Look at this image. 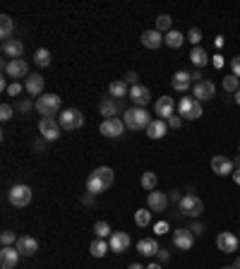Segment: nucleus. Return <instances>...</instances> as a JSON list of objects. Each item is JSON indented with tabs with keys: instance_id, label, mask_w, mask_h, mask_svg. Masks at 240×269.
Masks as SVG:
<instances>
[{
	"instance_id": "56",
	"label": "nucleus",
	"mask_w": 240,
	"mask_h": 269,
	"mask_svg": "<svg viewBox=\"0 0 240 269\" xmlns=\"http://www.w3.org/2000/svg\"><path fill=\"white\" fill-rule=\"evenodd\" d=\"M233 166H235V168H240V154H238L235 159H233Z\"/></svg>"
},
{
	"instance_id": "7",
	"label": "nucleus",
	"mask_w": 240,
	"mask_h": 269,
	"mask_svg": "<svg viewBox=\"0 0 240 269\" xmlns=\"http://www.w3.org/2000/svg\"><path fill=\"white\" fill-rule=\"evenodd\" d=\"M204 212V202L197 195H185L180 200V214L185 216H199Z\"/></svg>"
},
{
	"instance_id": "9",
	"label": "nucleus",
	"mask_w": 240,
	"mask_h": 269,
	"mask_svg": "<svg viewBox=\"0 0 240 269\" xmlns=\"http://www.w3.org/2000/svg\"><path fill=\"white\" fill-rule=\"evenodd\" d=\"M99 132H101L103 137H120L125 132V123H123V118H108V121L101 123Z\"/></svg>"
},
{
	"instance_id": "32",
	"label": "nucleus",
	"mask_w": 240,
	"mask_h": 269,
	"mask_svg": "<svg viewBox=\"0 0 240 269\" xmlns=\"http://www.w3.org/2000/svg\"><path fill=\"white\" fill-rule=\"evenodd\" d=\"M190 60H192L197 67H204L209 63V56H207V51H204L202 46H194L192 51H190Z\"/></svg>"
},
{
	"instance_id": "40",
	"label": "nucleus",
	"mask_w": 240,
	"mask_h": 269,
	"mask_svg": "<svg viewBox=\"0 0 240 269\" xmlns=\"http://www.w3.org/2000/svg\"><path fill=\"white\" fill-rule=\"evenodd\" d=\"M17 241H19V238L15 236V231H10V228L0 233V243H3V248H5V245H17Z\"/></svg>"
},
{
	"instance_id": "38",
	"label": "nucleus",
	"mask_w": 240,
	"mask_h": 269,
	"mask_svg": "<svg viewBox=\"0 0 240 269\" xmlns=\"http://www.w3.org/2000/svg\"><path fill=\"white\" fill-rule=\"evenodd\" d=\"M94 236H96V238H103V241H106V238H111V236H113L111 226H108L106 221H96V223H94Z\"/></svg>"
},
{
	"instance_id": "16",
	"label": "nucleus",
	"mask_w": 240,
	"mask_h": 269,
	"mask_svg": "<svg viewBox=\"0 0 240 269\" xmlns=\"http://www.w3.org/2000/svg\"><path fill=\"white\" fill-rule=\"evenodd\" d=\"M147 207L151 209V212H166L168 195H166V193H156V190H151V193H147Z\"/></svg>"
},
{
	"instance_id": "23",
	"label": "nucleus",
	"mask_w": 240,
	"mask_h": 269,
	"mask_svg": "<svg viewBox=\"0 0 240 269\" xmlns=\"http://www.w3.org/2000/svg\"><path fill=\"white\" fill-rule=\"evenodd\" d=\"M142 44L147 48H151V51H156L158 46H164V34L156 31V29H147V31L142 34Z\"/></svg>"
},
{
	"instance_id": "10",
	"label": "nucleus",
	"mask_w": 240,
	"mask_h": 269,
	"mask_svg": "<svg viewBox=\"0 0 240 269\" xmlns=\"http://www.w3.org/2000/svg\"><path fill=\"white\" fill-rule=\"evenodd\" d=\"M212 171L216 173V176H233V171H235L233 159L223 157V154H216V157L212 159Z\"/></svg>"
},
{
	"instance_id": "4",
	"label": "nucleus",
	"mask_w": 240,
	"mask_h": 269,
	"mask_svg": "<svg viewBox=\"0 0 240 269\" xmlns=\"http://www.w3.org/2000/svg\"><path fill=\"white\" fill-rule=\"evenodd\" d=\"M58 123H60L63 130H79L84 125V116L79 108H65V111H60V116H58Z\"/></svg>"
},
{
	"instance_id": "21",
	"label": "nucleus",
	"mask_w": 240,
	"mask_h": 269,
	"mask_svg": "<svg viewBox=\"0 0 240 269\" xmlns=\"http://www.w3.org/2000/svg\"><path fill=\"white\" fill-rule=\"evenodd\" d=\"M190 84H192V74L185 72V70H180V72H176L171 77V87H173L176 92H187Z\"/></svg>"
},
{
	"instance_id": "24",
	"label": "nucleus",
	"mask_w": 240,
	"mask_h": 269,
	"mask_svg": "<svg viewBox=\"0 0 240 269\" xmlns=\"http://www.w3.org/2000/svg\"><path fill=\"white\" fill-rule=\"evenodd\" d=\"M144 132H147V137H149V139H161V137H164V135L168 132V123H166V121H161V118H156V121L149 123V128H147Z\"/></svg>"
},
{
	"instance_id": "31",
	"label": "nucleus",
	"mask_w": 240,
	"mask_h": 269,
	"mask_svg": "<svg viewBox=\"0 0 240 269\" xmlns=\"http://www.w3.org/2000/svg\"><path fill=\"white\" fill-rule=\"evenodd\" d=\"M111 250V245L103 241V238H94L92 245H89V252H92V257H103L106 252Z\"/></svg>"
},
{
	"instance_id": "6",
	"label": "nucleus",
	"mask_w": 240,
	"mask_h": 269,
	"mask_svg": "<svg viewBox=\"0 0 240 269\" xmlns=\"http://www.w3.org/2000/svg\"><path fill=\"white\" fill-rule=\"evenodd\" d=\"M60 123H58V118H41L38 121V132H41V137L48 139V142H56L58 137H60Z\"/></svg>"
},
{
	"instance_id": "60",
	"label": "nucleus",
	"mask_w": 240,
	"mask_h": 269,
	"mask_svg": "<svg viewBox=\"0 0 240 269\" xmlns=\"http://www.w3.org/2000/svg\"><path fill=\"white\" fill-rule=\"evenodd\" d=\"M238 149H240V147H238Z\"/></svg>"
},
{
	"instance_id": "36",
	"label": "nucleus",
	"mask_w": 240,
	"mask_h": 269,
	"mask_svg": "<svg viewBox=\"0 0 240 269\" xmlns=\"http://www.w3.org/2000/svg\"><path fill=\"white\" fill-rule=\"evenodd\" d=\"M94 173L101 178V180H103V183H106L108 187H111V185H113V180H115V173H113V168H108V166H99L96 171H94Z\"/></svg>"
},
{
	"instance_id": "39",
	"label": "nucleus",
	"mask_w": 240,
	"mask_h": 269,
	"mask_svg": "<svg viewBox=\"0 0 240 269\" xmlns=\"http://www.w3.org/2000/svg\"><path fill=\"white\" fill-rule=\"evenodd\" d=\"M223 89H226V92H231V94H235L240 89V80L235 77V74H226V77H223Z\"/></svg>"
},
{
	"instance_id": "45",
	"label": "nucleus",
	"mask_w": 240,
	"mask_h": 269,
	"mask_svg": "<svg viewBox=\"0 0 240 269\" xmlns=\"http://www.w3.org/2000/svg\"><path fill=\"white\" fill-rule=\"evenodd\" d=\"M22 89H24V87H22L19 82H10V87H8V96H17V94L22 92Z\"/></svg>"
},
{
	"instance_id": "50",
	"label": "nucleus",
	"mask_w": 240,
	"mask_h": 269,
	"mask_svg": "<svg viewBox=\"0 0 240 269\" xmlns=\"http://www.w3.org/2000/svg\"><path fill=\"white\" fill-rule=\"evenodd\" d=\"M190 231H192L194 236H199V233L204 231V226H202V223H192V226H190Z\"/></svg>"
},
{
	"instance_id": "53",
	"label": "nucleus",
	"mask_w": 240,
	"mask_h": 269,
	"mask_svg": "<svg viewBox=\"0 0 240 269\" xmlns=\"http://www.w3.org/2000/svg\"><path fill=\"white\" fill-rule=\"evenodd\" d=\"M233 180L240 185V168H235V171H233Z\"/></svg>"
},
{
	"instance_id": "37",
	"label": "nucleus",
	"mask_w": 240,
	"mask_h": 269,
	"mask_svg": "<svg viewBox=\"0 0 240 269\" xmlns=\"http://www.w3.org/2000/svg\"><path fill=\"white\" fill-rule=\"evenodd\" d=\"M171 24H173V17L171 15H158L156 17V31H161V34H168L171 31Z\"/></svg>"
},
{
	"instance_id": "30",
	"label": "nucleus",
	"mask_w": 240,
	"mask_h": 269,
	"mask_svg": "<svg viewBox=\"0 0 240 269\" xmlns=\"http://www.w3.org/2000/svg\"><path fill=\"white\" fill-rule=\"evenodd\" d=\"M99 111H101L103 121H108V118H118V103L111 101V99H103L101 106H99Z\"/></svg>"
},
{
	"instance_id": "13",
	"label": "nucleus",
	"mask_w": 240,
	"mask_h": 269,
	"mask_svg": "<svg viewBox=\"0 0 240 269\" xmlns=\"http://www.w3.org/2000/svg\"><path fill=\"white\" fill-rule=\"evenodd\" d=\"M151 99V94H149V87L144 84H135V87H130V101L135 103L137 108H144Z\"/></svg>"
},
{
	"instance_id": "43",
	"label": "nucleus",
	"mask_w": 240,
	"mask_h": 269,
	"mask_svg": "<svg viewBox=\"0 0 240 269\" xmlns=\"http://www.w3.org/2000/svg\"><path fill=\"white\" fill-rule=\"evenodd\" d=\"M137 80H139V74L135 72V70H130V72H125V77H123V82L128 84V87H135V84H139Z\"/></svg>"
},
{
	"instance_id": "18",
	"label": "nucleus",
	"mask_w": 240,
	"mask_h": 269,
	"mask_svg": "<svg viewBox=\"0 0 240 269\" xmlns=\"http://www.w3.org/2000/svg\"><path fill=\"white\" fill-rule=\"evenodd\" d=\"M15 248L19 250L22 257H31V255H36L38 243H36V238H31V236H19V241H17Z\"/></svg>"
},
{
	"instance_id": "15",
	"label": "nucleus",
	"mask_w": 240,
	"mask_h": 269,
	"mask_svg": "<svg viewBox=\"0 0 240 269\" xmlns=\"http://www.w3.org/2000/svg\"><path fill=\"white\" fill-rule=\"evenodd\" d=\"M19 250L17 248H12V245H5L3 250H0V267L3 269H15L19 262Z\"/></svg>"
},
{
	"instance_id": "3",
	"label": "nucleus",
	"mask_w": 240,
	"mask_h": 269,
	"mask_svg": "<svg viewBox=\"0 0 240 269\" xmlns=\"http://www.w3.org/2000/svg\"><path fill=\"white\" fill-rule=\"evenodd\" d=\"M178 111L183 116V121H197L202 116V101H197L194 96H183L178 101Z\"/></svg>"
},
{
	"instance_id": "58",
	"label": "nucleus",
	"mask_w": 240,
	"mask_h": 269,
	"mask_svg": "<svg viewBox=\"0 0 240 269\" xmlns=\"http://www.w3.org/2000/svg\"><path fill=\"white\" fill-rule=\"evenodd\" d=\"M233 267H235V269H240V257H235V262H233Z\"/></svg>"
},
{
	"instance_id": "48",
	"label": "nucleus",
	"mask_w": 240,
	"mask_h": 269,
	"mask_svg": "<svg viewBox=\"0 0 240 269\" xmlns=\"http://www.w3.org/2000/svg\"><path fill=\"white\" fill-rule=\"evenodd\" d=\"M156 257H158V262H168V260H171V252H168V250H158Z\"/></svg>"
},
{
	"instance_id": "11",
	"label": "nucleus",
	"mask_w": 240,
	"mask_h": 269,
	"mask_svg": "<svg viewBox=\"0 0 240 269\" xmlns=\"http://www.w3.org/2000/svg\"><path fill=\"white\" fill-rule=\"evenodd\" d=\"M214 94H216V87H214V82H209V80L194 82L192 96L197 99V101H209V99H214Z\"/></svg>"
},
{
	"instance_id": "41",
	"label": "nucleus",
	"mask_w": 240,
	"mask_h": 269,
	"mask_svg": "<svg viewBox=\"0 0 240 269\" xmlns=\"http://www.w3.org/2000/svg\"><path fill=\"white\" fill-rule=\"evenodd\" d=\"M187 41H190L192 46H199V41H202V31H199L197 27L190 29V31H187Z\"/></svg>"
},
{
	"instance_id": "20",
	"label": "nucleus",
	"mask_w": 240,
	"mask_h": 269,
	"mask_svg": "<svg viewBox=\"0 0 240 269\" xmlns=\"http://www.w3.org/2000/svg\"><path fill=\"white\" fill-rule=\"evenodd\" d=\"M173 108H176V101H173L171 96H161L156 101V106H154V111H156V116L161 121H168V118L173 116Z\"/></svg>"
},
{
	"instance_id": "19",
	"label": "nucleus",
	"mask_w": 240,
	"mask_h": 269,
	"mask_svg": "<svg viewBox=\"0 0 240 269\" xmlns=\"http://www.w3.org/2000/svg\"><path fill=\"white\" fill-rule=\"evenodd\" d=\"M44 87H46V82H44V74H29L27 80H24V89H27V94H31V96H41V92H44Z\"/></svg>"
},
{
	"instance_id": "1",
	"label": "nucleus",
	"mask_w": 240,
	"mask_h": 269,
	"mask_svg": "<svg viewBox=\"0 0 240 269\" xmlns=\"http://www.w3.org/2000/svg\"><path fill=\"white\" fill-rule=\"evenodd\" d=\"M34 108H36V113H41V118H56V116H60L63 99L58 94H41L34 101Z\"/></svg>"
},
{
	"instance_id": "49",
	"label": "nucleus",
	"mask_w": 240,
	"mask_h": 269,
	"mask_svg": "<svg viewBox=\"0 0 240 269\" xmlns=\"http://www.w3.org/2000/svg\"><path fill=\"white\" fill-rule=\"evenodd\" d=\"M29 108H31V101H22V103L17 106V111H19V113H27Z\"/></svg>"
},
{
	"instance_id": "42",
	"label": "nucleus",
	"mask_w": 240,
	"mask_h": 269,
	"mask_svg": "<svg viewBox=\"0 0 240 269\" xmlns=\"http://www.w3.org/2000/svg\"><path fill=\"white\" fill-rule=\"evenodd\" d=\"M12 116H15V108H12L10 103H3V106H0V121L5 123V121H10Z\"/></svg>"
},
{
	"instance_id": "33",
	"label": "nucleus",
	"mask_w": 240,
	"mask_h": 269,
	"mask_svg": "<svg viewBox=\"0 0 240 269\" xmlns=\"http://www.w3.org/2000/svg\"><path fill=\"white\" fill-rule=\"evenodd\" d=\"M139 183H142V187H144L147 193H151V190H156L158 178H156V173H154V171H144V173H142V180H139Z\"/></svg>"
},
{
	"instance_id": "2",
	"label": "nucleus",
	"mask_w": 240,
	"mask_h": 269,
	"mask_svg": "<svg viewBox=\"0 0 240 269\" xmlns=\"http://www.w3.org/2000/svg\"><path fill=\"white\" fill-rule=\"evenodd\" d=\"M123 123H125V128L130 130H147L151 118H149V113L144 108H128V111L123 113Z\"/></svg>"
},
{
	"instance_id": "34",
	"label": "nucleus",
	"mask_w": 240,
	"mask_h": 269,
	"mask_svg": "<svg viewBox=\"0 0 240 269\" xmlns=\"http://www.w3.org/2000/svg\"><path fill=\"white\" fill-rule=\"evenodd\" d=\"M151 209H149V207H144V209H137V212H135V223H137V226H142V228H144V226H149V223H151Z\"/></svg>"
},
{
	"instance_id": "17",
	"label": "nucleus",
	"mask_w": 240,
	"mask_h": 269,
	"mask_svg": "<svg viewBox=\"0 0 240 269\" xmlns=\"http://www.w3.org/2000/svg\"><path fill=\"white\" fill-rule=\"evenodd\" d=\"M24 53V44L19 41V39H8V41H3V56L10 58V60H17L22 58Z\"/></svg>"
},
{
	"instance_id": "14",
	"label": "nucleus",
	"mask_w": 240,
	"mask_h": 269,
	"mask_svg": "<svg viewBox=\"0 0 240 269\" xmlns=\"http://www.w3.org/2000/svg\"><path fill=\"white\" fill-rule=\"evenodd\" d=\"M194 243V233L190 228H176L173 231V245L178 250H190Z\"/></svg>"
},
{
	"instance_id": "54",
	"label": "nucleus",
	"mask_w": 240,
	"mask_h": 269,
	"mask_svg": "<svg viewBox=\"0 0 240 269\" xmlns=\"http://www.w3.org/2000/svg\"><path fill=\"white\" fill-rule=\"evenodd\" d=\"M128 269H147V267H142V264H139V262H132V264H130Z\"/></svg>"
},
{
	"instance_id": "12",
	"label": "nucleus",
	"mask_w": 240,
	"mask_h": 269,
	"mask_svg": "<svg viewBox=\"0 0 240 269\" xmlns=\"http://www.w3.org/2000/svg\"><path fill=\"white\" fill-rule=\"evenodd\" d=\"M238 243H240V238L238 236H233L231 231H223V233L216 236V248H219L221 252H235L238 250Z\"/></svg>"
},
{
	"instance_id": "28",
	"label": "nucleus",
	"mask_w": 240,
	"mask_h": 269,
	"mask_svg": "<svg viewBox=\"0 0 240 269\" xmlns=\"http://www.w3.org/2000/svg\"><path fill=\"white\" fill-rule=\"evenodd\" d=\"M108 94L113 99H123V96H130V87L123 80H115V82L108 84Z\"/></svg>"
},
{
	"instance_id": "52",
	"label": "nucleus",
	"mask_w": 240,
	"mask_h": 269,
	"mask_svg": "<svg viewBox=\"0 0 240 269\" xmlns=\"http://www.w3.org/2000/svg\"><path fill=\"white\" fill-rule=\"evenodd\" d=\"M192 80H194V82H202V72H199V70H194V72H192Z\"/></svg>"
},
{
	"instance_id": "25",
	"label": "nucleus",
	"mask_w": 240,
	"mask_h": 269,
	"mask_svg": "<svg viewBox=\"0 0 240 269\" xmlns=\"http://www.w3.org/2000/svg\"><path fill=\"white\" fill-rule=\"evenodd\" d=\"M158 250H161V248H158L156 238H142V241L137 243V252L144 255V257H154Z\"/></svg>"
},
{
	"instance_id": "59",
	"label": "nucleus",
	"mask_w": 240,
	"mask_h": 269,
	"mask_svg": "<svg viewBox=\"0 0 240 269\" xmlns=\"http://www.w3.org/2000/svg\"><path fill=\"white\" fill-rule=\"evenodd\" d=\"M221 269H235V267H221Z\"/></svg>"
},
{
	"instance_id": "47",
	"label": "nucleus",
	"mask_w": 240,
	"mask_h": 269,
	"mask_svg": "<svg viewBox=\"0 0 240 269\" xmlns=\"http://www.w3.org/2000/svg\"><path fill=\"white\" fill-rule=\"evenodd\" d=\"M154 231H156L158 236H164V233H168V223L166 221H158L156 226H154Z\"/></svg>"
},
{
	"instance_id": "57",
	"label": "nucleus",
	"mask_w": 240,
	"mask_h": 269,
	"mask_svg": "<svg viewBox=\"0 0 240 269\" xmlns=\"http://www.w3.org/2000/svg\"><path fill=\"white\" fill-rule=\"evenodd\" d=\"M233 99H235V103H238V106H240V89H238V92H235V96H233Z\"/></svg>"
},
{
	"instance_id": "44",
	"label": "nucleus",
	"mask_w": 240,
	"mask_h": 269,
	"mask_svg": "<svg viewBox=\"0 0 240 269\" xmlns=\"http://www.w3.org/2000/svg\"><path fill=\"white\" fill-rule=\"evenodd\" d=\"M168 128L180 130V128H183V116H171V118H168Z\"/></svg>"
},
{
	"instance_id": "46",
	"label": "nucleus",
	"mask_w": 240,
	"mask_h": 269,
	"mask_svg": "<svg viewBox=\"0 0 240 269\" xmlns=\"http://www.w3.org/2000/svg\"><path fill=\"white\" fill-rule=\"evenodd\" d=\"M231 74H235V77L240 80V56H235L231 60Z\"/></svg>"
},
{
	"instance_id": "51",
	"label": "nucleus",
	"mask_w": 240,
	"mask_h": 269,
	"mask_svg": "<svg viewBox=\"0 0 240 269\" xmlns=\"http://www.w3.org/2000/svg\"><path fill=\"white\" fill-rule=\"evenodd\" d=\"M82 202H84V204H94V195H92V193H89V195H84V197H82Z\"/></svg>"
},
{
	"instance_id": "26",
	"label": "nucleus",
	"mask_w": 240,
	"mask_h": 269,
	"mask_svg": "<svg viewBox=\"0 0 240 269\" xmlns=\"http://www.w3.org/2000/svg\"><path fill=\"white\" fill-rule=\"evenodd\" d=\"M164 44L168 48H180L185 44V34L183 31H176V29H171L168 34H164Z\"/></svg>"
},
{
	"instance_id": "55",
	"label": "nucleus",
	"mask_w": 240,
	"mask_h": 269,
	"mask_svg": "<svg viewBox=\"0 0 240 269\" xmlns=\"http://www.w3.org/2000/svg\"><path fill=\"white\" fill-rule=\"evenodd\" d=\"M147 269H161V264H158V262H151V264H149Z\"/></svg>"
},
{
	"instance_id": "27",
	"label": "nucleus",
	"mask_w": 240,
	"mask_h": 269,
	"mask_svg": "<svg viewBox=\"0 0 240 269\" xmlns=\"http://www.w3.org/2000/svg\"><path fill=\"white\" fill-rule=\"evenodd\" d=\"M103 190H108V185H106V183H103V180L96 176V173H92V176L87 178V193H92V195H99V193H103Z\"/></svg>"
},
{
	"instance_id": "5",
	"label": "nucleus",
	"mask_w": 240,
	"mask_h": 269,
	"mask_svg": "<svg viewBox=\"0 0 240 269\" xmlns=\"http://www.w3.org/2000/svg\"><path fill=\"white\" fill-rule=\"evenodd\" d=\"M31 197H34V193L29 185H12L8 193L10 204H15V207H27L31 202Z\"/></svg>"
},
{
	"instance_id": "8",
	"label": "nucleus",
	"mask_w": 240,
	"mask_h": 269,
	"mask_svg": "<svg viewBox=\"0 0 240 269\" xmlns=\"http://www.w3.org/2000/svg\"><path fill=\"white\" fill-rule=\"evenodd\" d=\"M5 74L12 77V82H17L19 77L27 80L29 77V63L27 60H22V58H17V60H8V63H5Z\"/></svg>"
},
{
	"instance_id": "29",
	"label": "nucleus",
	"mask_w": 240,
	"mask_h": 269,
	"mask_svg": "<svg viewBox=\"0 0 240 269\" xmlns=\"http://www.w3.org/2000/svg\"><path fill=\"white\" fill-rule=\"evenodd\" d=\"M12 31H15L12 17H10V15H0V36H3V41L12 39Z\"/></svg>"
},
{
	"instance_id": "35",
	"label": "nucleus",
	"mask_w": 240,
	"mask_h": 269,
	"mask_svg": "<svg viewBox=\"0 0 240 269\" xmlns=\"http://www.w3.org/2000/svg\"><path fill=\"white\" fill-rule=\"evenodd\" d=\"M34 63L38 67H48L51 65V51L48 48H38L36 53H34Z\"/></svg>"
},
{
	"instance_id": "22",
	"label": "nucleus",
	"mask_w": 240,
	"mask_h": 269,
	"mask_svg": "<svg viewBox=\"0 0 240 269\" xmlns=\"http://www.w3.org/2000/svg\"><path fill=\"white\" fill-rule=\"evenodd\" d=\"M108 245H111L113 252H125L130 248V236L125 231H115L111 236V241H108Z\"/></svg>"
}]
</instances>
